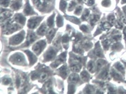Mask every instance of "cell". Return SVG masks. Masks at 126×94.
<instances>
[{"label": "cell", "instance_id": "1", "mask_svg": "<svg viewBox=\"0 0 126 94\" xmlns=\"http://www.w3.org/2000/svg\"><path fill=\"white\" fill-rule=\"evenodd\" d=\"M23 38H24V32H21L20 33L14 35L11 39L10 44L13 45H18L23 41Z\"/></svg>", "mask_w": 126, "mask_h": 94}, {"label": "cell", "instance_id": "2", "mask_svg": "<svg viewBox=\"0 0 126 94\" xmlns=\"http://www.w3.org/2000/svg\"><path fill=\"white\" fill-rule=\"evenodd\" d=\"M46 43L45 40H40L39 42H37L33 47L32 49L33 51L35 52L37 54H39L42 52V50L44 49V47H45Z\"/></svg>", "mask_w": 126, "mask_h": 94}, {"label": "cell", "instance_id": "3", "mask_svg": "<svg viewBox=\"0 0 126 94\" xmlns=\"http://www.w3.org/2000/svg\"><path fill=\"white\" fill-rule=\"evenodd\" d=\"M11 62L15 64H21L24 62V57L20 53H16L11 56L10 58Z\"/></svg>", "mask_w": 126, "mask_h": 94}, {"label": "cell", "instance_id": "4", "mask_svg": "<svg viewBox=\"0 0 126 94\" xmlns=\"http://www.w3.org/2000/svg\"><path fill=\"white\" fill-rule=\"evenodd\" d=\"M42 20V18L40 17H33L32 19H30L28 23V26L29 28H31V29H33L36 28L38 24H40V22Z\"/></svg>", "mask_w": 126, "mask_h": 94}, {"label": "cell", "instance_id": "5", "mask_svg": "<svg viewBox=\"0 0 126 94\" xmlns=\"http://www.w3.org/2000/svg\"><path fill=\"white\" fill-rule=\"evenodd\" d=\"M56 53V52L54 49L50 48L46 52L45 55V59L46 61H49V60L53 59L54 57H55Z\"/></svg>", "mask_w": 126, "mask_h": 94}, {"label": "cell", "instance_id": "6", "mask_svg": "<svg viewBox=\"0 0 126 94\" xmlns=\"http://www.w3.org/2000/svg\"><path fill=\"white\" fill-rule=\"evenodd\" d=\"M20 28V26L18 24H10L6 27V33H7V34H9V33H12L16 31V30H18Z\"/></svg>", "mask_w": 126, "mask_h": 94}, {"label": "cell", "instance_id": "7", "mask_svg": "<svg viewBox=\"0 0 126 94\" xmlns=\"http://www.w3.org/2000/svg\"><path fill=\"white\" fill-rule=\"evenodd\" d=\"M25 52L28 54V57L29 58V61H30V65H32V64H35L36 62V61H37V58H36L35 56L29 50H25Z\"/></svg>", "mask_w": 126, "mask_h": 94}, {"label": "cell", "instance_id": "8", "mask_svg": "<svg viewBox=\"0 0 126 94\" xmlns=\"http://www.w3.org/2000/svg\"><path fill=\"white\" fill-rule=\"evenodd\" d=\"M36 39V35L33 33H29L27 37V40H26V43H25V46H28L32 43L33 41H35Z\"/></svg>", "mask_w": 126, "mask_h": 94}, {"label": "cell", "instance_id": "9", "mask_svg": "<svg viewBox=\"0 0 126 94\" xmlns=\"http://www.w3.org/2000/svg\"><path fill=\"white\" fill-rule=\"evenodd\" d=\"M34 4L39 9H42L45 6V0H34Z\"/></svg>", "mask_w": 126, "mask_h": 94}, {"label": "cell", "instance_id": "10", "mask_svg": "<svg viewBox=\"0 0 126 94\" xmlns=\"http://www.w3.org/2000/svg\"><path fill=\"white\" fill-rule=\"evenodd\" d=\"M15 21L20 24L23 25L25 22V18L21 14H16L15 17Z\"/></svg>", "mask_w": 126, "mask_h": 94}, {"label": "cell", "instance_id": "11", "mask_svg": "<svg viewBox=\"0 0 126 94\" xmlns=\"http://www.w3.org/2000/svg\"><path fill=\"white\" fill-rule=\"evenodd\" d=\"M24 13H25L26 15H31L34 14V11L30 7V4H29V2L27 1V4H26V6L25 7V9H24Z\"/></svg>", "mask_w": 126, "mask_h": 94}, {"label": "cell", "instance_id": "12", "mask_svg": "<svg viewBox=\"0 0 126 94\" xmlns=\"http://www.w3.org/2000/svg\"><path fill=\"white\" fill-rule=\"evenodd\" d=\"M111 76H112L114 79H116V80H117V81H121V80L123 79L122 76H121V74H119L118 72L116 71L114 69H112V70H111Z\"/></svg>", "mask_w": 126, "mask_h": 94}, {"label": "cell", "instance_id": "13", "mask_svg": "<svg viewBox=\"0 0 126 94\" xmlns=\"http://www.w3.org/2000/svg\"><path fill=\"white\" fill-rule=\"evenodd\" d=\"M68 80H69V81H71V83L76 84L79 81V76L76 74H73L70 75Z\"/></svg>", "mask_w": 126, "mask_h": 94}, {"label": "cell", "instance_id": "14", "mask_svg": "<svg viewBox=\"0 0 126 94\" xmlns=\"http://www.w3.org/2000/svg\"><path fill=\"white\" fill-rule=\"evenodd\" d=\"M59 73H60L61 76L62 77L65 78L66 76V75H67V68H66V65L62 66L60 69H59Z\"/></svg>", "mask_w": 126, "mask_h": 94}, {"label": "cell", "instance_id": "15", "mask_svg": "<svg viewBox=\"0 0 126 94\" xmlns=\"http://www.w3.org/2000/svg\"><path fill=\"white\" fill-rule=\"evenodd\" d=\"M47 31V26L45 24H42L40 27L39 28V29L37 30V34L40 35H43Z\"/></svg>", "mask_w": 126, "mask_h": 94}, {"label": "cell", "instance_id": "16", "mask_svg": "<svg viewBox=\"0 0 126 94\" xmlns=\"http://www.w3.org/2000/svg\"><path fill=\"white\" fill-rule=\"evenodd\" d=\"M115 68H116L118 71L122 72V73H124L125 71V67H123V65L121 64V62H117L116 64H115Z\"/></svg>", "mask_w": 126, "mask_h": 94}, {"label": "cell", "instance_id": "17", "mask_svg": "<svg viewBox=\"0 0 126 94\" xmlns=\"http://www.w3.org/2000/svg\"><path fill=\"white\" fill-rule=\"evenodd\" d=\"M55 29H51L47 33V40H49V42H50L51 40L53 39L54 35L55 34Z\"/></svg>", "mask_w": 126, "mask_h": 94}, {"label": "cell", "instance_id": "18", "mask_svg": "<svg viewBox=\"0 0 126 94\" xmlns=\"http://www.w3.org/2000/svg\"><path fill=\"white\" fill-rule=\"evenodd\" d=\"M81 67L80 64L75 63V64H73L71 65V70L74 72H79L80 71Z\"/></svg>", "mask_w": 126, "mask_h": 94}, {"label": "cell", "instance_id": "19", "mask_svg": "<svg viewBox=\"0 0 126 94\" xmlns=\"http://www.w3.org/2000/svg\"><path fill=\"white\" fill-rule=\"evenodd\" d=\"M11 16V12H9V11H4L3 13H1V21H2V19H3V21H4V20L9 19Z\"/></svg>", "mask_w": 126, "mask_h": 94}, {"label": "cell", "instance_id": "20", "mask_svg": "<svg viewBox=\"0 0 126 94\" xmlns=\"http://www.w3.org/2000/svg\"><path fill=\"white\" fill-rule=\"evenodd\" d=\"M21 7V2L20 1H16L15 2L13 3V4L11 5V8L14 10H18Z\"/></svg>", "mask_w": 126, "mask_h": 94}, {"label": "cell", "instance_id": "21", "mask_svg": "<svg viewBox=\"0 0 126 94\" xmlns=\"http://www.w3.org/2000/svg\"><path fill=\"white\" fill-rule=\"evenodd\" d=\"M99 19V16H98V15H92L90 19L91 25H94L98 21Z\"/></svg>", "mask_w": 126, "mask_h": 94}, {"label": "cell", "instance_id": "22", "mask_svg": "<svg viewBox=\"0 0 126 94\" xmlns=\"http://www.w3.org/2000/svg\"><path fill=\"white\" fill-rule=\"evenodd\" d=\"M95 54L99 57H103V52L102 50L101 49V47H99V45H96V49H95Z\"/></svg>", "mask_w": 126, "mask_h": 94}, {"label": "cell", "instance_id": "23", "mask_svg": "<svg viewBox=\"0 0 126 94\" xmlns=\"http://www.w3.org/2000/svg\"><path fill=\"white\" fill-rule=\"evenodd\" d=\"M81 78L84 81H87L90 79V75L88 74L87 72L84 71L81 73Z\"/></svg>", "mask_w": 126, "mask_h": 94}, {"label": "cell", "instance_id": "24", "mask_svg": "<svg viewBox=\"0 0 126 94\" xmlns=\"http://www.w3.org/2000/svg\"><path fill=\"white\" fill-rule=\"evenodd\" d=\"M106 64V61L103 60V59H99L96 62V67L98 69H101V67H103Z\"/></svg>", "mask_w": 126, "mask_h": 94}, {"label": "cell", "instance_id": "25", "mask_svg": "<svg viewBox=\"0 0 126 94\" xmlns=\"http://www.w3.org/2000/svg\"><path fill=\"white\" fill-rule=\"evenodd\" d=\"M54 14H52L50 17L47 19V25L49 27H52L54 25Z\"/></svg>", "mask_w": 126, "mask_h": 94}, {"label": "cell", "instance_id": "26", "mask_svg": "<svg viewBox=\"0 0 126 94\" xmlns=\"http://www.w3.org/2000/svg\"><path fill=\"white\" fill-rule=\"evenodd\" d=\"M111 24L109 22H104L101 25V28L104 30H107L111 28Z\"/></svg>", "mask_w": 126, "mask_h": 94}, {"label": "cell", "instance_id": "27", "mask_svg": "<svg viewBox=\"0 0 126 94\" xmlns=\"http://www.w3.org/2000/svg\"><path fill=\"white\" fill-rule=\"evenodd\" d=\"M94 63L92 61L89 62V63L87 64V70L91 72V73H93L94 72Z\"/></svg>", "mask_w": 126, "mask_h": 94}, {"label": "cell", "instance_id": "28", "mask_svg": "<svg viewBox=\"0 0 126 94\" xmlns=\"http://www.w3.org/2000/svg\"><path fill=\"white\" fill-rule=\"evenodd\" d=\"M108 74H108V70H107V69H105L102 71L101 74L99 75V77L101 79H106L108 77Z\"/></svg>", "mask_w": 126, "mask_h": 94}, {"label": "cell", "instance_id": "29", "mask_svg": "<svg viewBox=\"0 0 126 94\" xmlns=\"http://www.w3.org/2000/svg\"><path fill=\"white\" fill-rule=\"evenodd\" d=\"M108 21L111 24V25H113L115 24L116 23V18L113 15H109L108 16Z\"/></svg>", "mask_w": 126, "mask_h": 94}, {"label": "cell", "instance_id": "30", "mask_svg": "<svg viewBox=\"0 0 126 94\" xmlns=\"http://www.w3.org/2000/svg\"><path fill=\"white\" fill-rule=\"evenodd\" d=\"M56 24H57V25L59 26V27H61V26H62V25H63V19H62V17L61 16H57V18H56Z\"/></svg>", "mask_w": 126, "mask_h": 94}, {"label": "cell", "instance_id": "31", "mask_svg": "<svg viewBox=\"0 0 126 94\" xmlns=\"http://www.w3.org/2000/svg\"><path fill=\"white\" fill-rule=\"evenodd\" d=\"M89 16H90V10L85 9V11H84V13H83V14L82 16V19L83 20L87 19L89 17Z\"/></svg>", "mask_w": 126, "mask_h": 94}, {"label": "cell", "instance_id": "32", "mask_svg": "<svg viewBox=\"0 0 126 94\" xmlns=\"http://www.w3.org/2000/svg\"><path fill=\"white\" fill-rule=\"evenodd\" d=\"M103 46H104L105 49H108L110 46V40H105L104 41H103Z\"/></svg>", "mask_w": 126, "mask_h": 94}, {"label": "cell", "instance_id": "33", "mask_svg": "<svg viewBox=\"0 0 126 94\" xmlns=\"http://www.w3.org/2000/svg\"><path fill=\"white\" fill-rule=\"evenodd\" d=\"M66 2L65 1H63V0H61V3H60V9L61 11H64L65 9H66Z\"/></svg>", "mask_w": 126, "mask_h": 94}, {"label": "cell", "instance_id": "34", "mask_svg": "<svg viewBox=\"0 0 126 94\" xmlns=\"http://www.w3.org/2000/svg\"><path fill=\"white\" fill-rule=\"evenodd\" d=\"M101 4H102V6H104L105 7H109L111 5V1L110 0H103Z\"/></svg>", "mask_w": 126, "mask_h": 94}, {"label": "cell", "instance_id": "35", "mask_svg": "<svg viewBox=\"0 0 126 94\" xmlns=\"http://www.w3.org/2000/svg\"><path fill=\"white\" fill-rule=\"evenodd\" d=\"M9 2H10L9 0H1V4L4 7L8 6L9 4Z\"/></svg>", "mask_w": 126, "mask_h": 94}, {"label": "cell", "instance_id": "36", "mask_svg": "<svg viewBox=\"0 0 126 94\" xmlns=\"http://www.w3.org/2000/svg\"><path fill=\"white\" fill-rule=\"evenodd\" d=\"M51 81L49 80V81H48L47 82H46V84H45V86H44V88H45L46 90H49L51 88Z\"/></svg>", "mask_w": 126, "mask_h": 94}, {"label": "cell", "instance_id": "37", "mask_svg": "<svg viewBox=\"0 0 126 94\" xmlns=\"http://www.w3.org/2000/svg\"><path fill=\"white\" fill-rule=\"evenodd\" d=\"M60 38L59 37H57L54 40V45L56 47H59V43H60Z\"/></svg>", "mask_w": 126, "mask_h": 94}, {"label": "cell", "instance_id": "38", "mask_svg": "<svg viewBox=\"0 0 126 94\" xmlns=\"http://www.w3.org/2000/svg\"><path fill=\"white\" fill-rule=\"evenodd\" d=\"M2 82L5 85H8V84H10L11 83V80L10 78H4L2 80Z\"/></svg>", "mask_w": 126, "mask_h": 94}, {"label": "cell", "instance_id": "39", "mask_svg": "<svg viewBox=\"0 0 126 94\" xmlns=\"http://www.w3.org/2000/svg\"><path fill=\"white\" fill-rule=\"evenodd\" d=\"M68 40H69V38H68V35H65L63 37V38H62V42H63V44L67 43L68 42Z\"/></svg>", "mask_w": 126, "mask_h": 94}, {"label": "cell", "instance_id": "40", "mask_svg": "<svg viewBox=\"0 0 126 94\" xmlns=\"http://www.w3.org/2000/svg\"><path fill=\"white\" fill-rule=\"evenodd\" d=\"M81 11H82V6H77V7H76V11H75V14L77 15L80 14Z\"/></svg>", "mask_w": 126, "mask_h": 94}, {"label": "cell", "instance_id": "41", "mask_svg": "<svg viewBox=\"0 0 126 94\" xmlns=\"http://www.w3.org/2000/svg\"><path fill=\"white\" fill-rule=\"evenodd\" d=\"M80 30H82L83 32H87L89 30V28H88V27L87 25H81Z\"/></svg>", "mask_w": 126, "mask_h": 94}, {"label": "cell", "instance_id": "42", "mask_svg": "<svg viewBox=\"0 0 126 94\" xmlns=\"http://www.w3.org/2000/svg\"><path fill=\"white\" fill-rule=\"evenodd\" d=\"M121 47V45L120 43H115L112 46V49H118Z\"/></svg>", "mask_w": 126, "mask_h": 94}, {"label": "cell", "instance_id": "43", "mask_svg": "<svg viewBox=\"0 0 126 94\" xmlns=\"http://www.w3.org/2000/svg\"><path fill=\"white\" fill-rule=\"evenodd\" d=\"M76 6V3H75V1H71V4H69V7H68V10L69 11H71V10L73 9L74 7Z\"/></svg>", "mask_w": 126, "mask_h": 94}, {"label": "cell", "instance_id": "44", "mask_svg": "<svg viewBox=\"0 0 126 94\" xmlns=\"http://www.w3.org/2000/svg\"><path fill=\"white\" fill-rule=\"evenodd\" d=\"M69 91H68V93H74V91H75V86L73 85V84H71L70 86H69Z\"/></svg>", "mask_w": 126, "mask_h": 94}, {"label": "cell", "instance_id": "45", "mask_svg": "<svg viewBox=\"0 0 126 94\" xmlns=\"http://www.w3.org/2000/svg\"><path fill=\"white\" fill-rule=\"evenodd\" d=\"M85 93H87V94H91V93H93V89L91 86H87L85 90Z\"/></svg>", "mask_w": 126, "mask_h": 94}, {"label": "cell", "instance_id": "46", "mask_svg": "<svg viewBox=\"0 0 126 94\" xmlns=\"http://www.w3.org/2000/svg\"><path fill=\"white\" fill-rule=\"evenodd\" d=\"M121 38V36L120 35H116L115 36H113V41H118V40H120Z\"/></svg>", "mask_w": 126, "mask_h": 94}, {"label": "cell", "instance_id": "47", "mask_svg": "<svg viewBox=\"0 0 126 94\" xmlns=\"http://www.w3.org/2000/svg\"><path fill=\"white\" fill-rule=\"evenodd\" d=\"M115 25H116V27L117 28H123V25L121 24V22H119V21H116Z\"/></svg>", "mask_w": 126, "mask_h": 94}, {"label": "cell", "instance_id": "48", "mask_svg": "<svg viewBox=\"0 0 126 94\" xmlns=\"http://www.w3.org/2000/svg\"><path fill=\"white\" fill-rule=\"evenodd\" d=\"M37 77H38V74H37L36 72H34L33 74L31 75V78H32V80H35V79H37Z\"/></svg>", "mask_w": 126, "mask_h": 94}, {"label": "cell", "instance_id": "49", "mask_svg": "<svg viewBox=\"0 0 126 94\" xmlns=\"http://www.w3.org/2000/svg\"><path fill=\"white\" fill-rule=\"evenodd\" d=\"M47 76H48V75H47V73H43V74L41 75V79H42V80H45V79H46L47 78Z\"/></svg>", "mask_w": 126, "mask_h": 94}, {"label": "cell", "instance_id": "50", "mask_svg": "<svg viewBox=\"0 0 126 94\" xmlns=\"http://www.w3.org/2000/svg\"><path fill=\"white\" fill-rule=\"evenodd\" d=\"M71 21H73V22H74L75 24H78L79 23H80V21H79V20L78 19H76V18H73V17H72L71 18Z\"/></svg>", "mask_w": 126, "mask_h": 94}, {"label": "cell", "instance_id": "51", "mask_svg": "<svg viewBox=\"0 0 126 94\" xmlns=\"http://www.w3.org/2000/svg\"><path fill=\"white\" fill-rule=\"evenodd\" d=\"M121 21H121L122 23L126 24V16H123L121 17Z\"/></svg>", "mask_w": 126, "mask_h": 94}, {"label": "cell", "instance_id": "52", "mask_svg": "<svg viewBox=\"0 0 126 94\" xmlns=\"http://www.w3.org/2000/svg\"><path fill=\"white\" fill-rule=\"evenodd\" d=\"M74 51L77 52V53H82V49L79 47H76V48H74Z\"/></svg>", "mask_w": 126, "mask_h": 94}, {"label": "cell", "instance_id": "53", "mask_svg": "<svg viewBox=\"0 0 126 94\" xmlns=\"http://www.w3.org/2000/svg\"><path fill=\"white\" fill-rule=\"evenodd\" d=\"M94 0H88V1H87V5L92 6V5L94 4Z\"/></svg>", "mask_w": 126, "mask_h": 94}, {"label": "cell", "instance_id": "54", "mask_svg": "<svg viewBox=\"0 0 126 94\" xmlns=\"http://www.w3.org/2000/svg\"><path fill=\"white\" fill-rule=\"evenodd\" d=\"M20 84V80L19 78H18V79H17V80H16V86H17L18 88L19 87Z\"/></svg>", "mask_w": 126, "mask_h": 94}, {"label": "cell", "instance_id": "55", "mask_svg": "<svg viewBox=\"0 0 126 94\" xmlns=\"http://www.w3.org/2000/svg\"><path fill=\"white\" fill-rule=\"evenodd\" d=\"M109 93H116V90L113 89V88H109Z\"/></svg>", "mask_w": 126, "mask_h": 94}, {"label": "cell", "instance_id": "56", "mask_svg": "<svg viewBox=\"0 0 126 94\" xmlns=\"http://www.w3.org/2000/svg\"><path fill=\"white\" fill-rule=\"evenodd\" d=\"M123 33H124V36H125V39L126 40V28L124 29V31H123Z\"/></svg>", "mask_w": 126, "mask_h": 94}, {"label": "cell", "instance_id": "57", "mask_svg": "<svg viewBox=\"0 0 126 94\" xmlns=\"http://www.w3.org/2000/svg\"><path fill=\"white\" fill-rule=\"evenodd\" d=\"M121 4H126V0H121Z\"/></svg>", "mask_w": 126, "mask_h": 94}, {"label": "cell", "instance_id": "58", "mask_svg": "<svg viewBox=\"0 0 126 94\" xmlns=\"http://www.w3.org/2000/svg\"><path fill=\"white\" fill-rule=\"evenodd\" d=\"M123 11L125 12V14H126V6H124V7L123 8Z\"/></svg>", "mask_w": 126, "mask_h": 94}, {"label": "cell", "instance_id": "59", "mask_svg": "<svg viewBox=\"0 0 126 94\" xmlns=\"http://www.w3.org/2000/svg\"><path fill=\"white\" fill-rule=\"evenodd\" d=\"M78 1H79V2H82V0H78Z\"/></svg>", "mask_w": 126, "mask_h": 94}]
</instances>
